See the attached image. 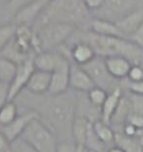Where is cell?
Segmentation results:
<instances>
[{
  "label": "cell",
  "mask_w": 143,
  "mask_h": 152,
  "mask_svg": "<svg viewBox=\"0 0 143 152\" xmlns=\"http://www.w3.org/2000/svg\"><path fill=\"white\" fill-rule=\"evenodd\" d=\"M39 95L40 100L31 109L54 132L59 140L72 138V128L77 114V95L70 94L68 91L59 95L47 93L45 97Z\"/></svg>",
  "instance_id": "obj_1"
},
{
  "label": "cell",
  "mask_w": 143,
  "mask_h": 152,
  "mask_svg": "<svg viewBox=\"0 0 143 152\" xmlns=\"http://www.w3.org/2000/svg\"><path fill=\"white\" fill-rule=\"evenodd\" d=\"M92 18L82 0H50L32 28L58 22L74 25L77 28L88 27L89 30Z\"/></svg>",
  "instance_id": "obj_2"
},
{
  "label": "cell",
  "mask_w": 143,
  "mask_h": 152,
  "mask_svg": "<svg viewBox=\"0 0 143 152\" xmlns=\"http://www.w3.org/2000/svg\"><path fill=\"white\" fill-rule=\"evenodd\" d=\"M21 137L37 152H56L59 141L54 132L39 117L32 120Z\"/></svg>",
  "instance_id": "obj_3"
},
{
  "label": "cell",
  "mask_w": 143,
  "mask_h": 152,
  "mask_svg": "<svg viewBox=\"0 0 143 152\" xmlns=\"http://www.w3.org/2000/svg\"><path fill=\"white\" fill-rule=\"evenodd\" d=\"M77 27L67 23H49L37 28H34L39 39L41 51L56 50L68 42L77 31Z\"/></svg>",
  "instance_id": "obj_4"
},
{
  "label": "cell",
  "mask_w": 143,
  "mask_h": 152,
  "mask_svg": "<svg viewBox=\"0 0 143 152\" xmlns=\"http://www.w3.org/2000/svg\"><path fill=\"white\" fill-rule=\"evenodd\" d=\"M141 6H143V0H105L102 7L94 12V17L116 23Z\"/></svg>",
  "instance_id": "obj_5"
},
{
  "label": "cell",
  "mask_w": 143,
  "mask_h": 152,
  "mask_svg": "<svg viewBox=\"0 0 143 152\" xmlns=\"http://www.w3.org/2000/svg\"><path fill=\"white\" fill-rule=\"evenodd\" d=\"M82 67L88 73L96 86L102 87L108 92L119 86L118 80L114 79L107 70L105 59L103 57L96 56L89 63Z\"/></svg>",
  "instance_id": "obj_6"
},
{
  "label": "cell",
  "mask_w": 143,
  "mask_h": 152,
  "mask_svg": "<svg viewBox=\"0 0 143 152\" xmlns=\"http://www.w3.org/2000/svg\"><path fill=\"white\" fill-rule=\"evenodd\" d=\"M50 0H34L28 5L24 6L15 13L11 22L16 26L25 25L34 27L35 22L39 18Z\"/></svg>",
  "instance_id": "obj_7"
},
{
  "label": "cell",
  "mask_w": 143,
  "mask_h": 152,
  "mask_svg": "<svg viewBox=\"0 0 143 152\" xmlns=\"http://www.w3.org/2000/svg\"><path fill=\"white\" fill-rule=\"evenodd\" d=\"M34 57L28 58L25 62L18 65L16 75L9 85V100H15L25 90L31 74L35 70Z\"/></svg>",
  "instance_id": "obj_8"
},
{
  "label": "cell",
  "mask_w": 143,
  "mask_h": 152,
  "mask_svg": "<svg viewBox=\"0 0 143 152\" xmlns=\"http://www.w3.org/2000/svg\"><path fill=\"white\" fill-rule=\"evenodd\" d=\"M66 60H70L59 50H43L34 55V65L36 70L52 73Z\"/></svg>",
  "instance_id": "obj_9"
},
{
  "label": "cell",
  "mask_w": 143,
  "mask_h": 152,
  "mask_svg": "<svg viewBox=\"0 0 143 152\" xmlns=\"http://www.w3.org/2000/svg\"><path fill=\"white\" fill-rule=\"evenodd\" d=\"M71 63V60H66L54 72L51 73V82L48 94L59 95L70 90Z\"/></svg>",
  "instance_id": "obj_10"
},
{
  "label": "cell",
  "mask_w": 143,
  "mask_h": 152,
  "mask_svg": "<svg viewBox=\"0 0 143 152\" xmlns=\"http://www.w3.org/2000/svg\"><path fill=\"white\" fill-rule=\"evenodd\" d=\"M39 116L34 110L28 109L23 114H19L18 117L13 121L11 124H9L5 127H0L3 134L6 135L11 142L14 141L17 138L21 137L23 132L27 129V127L30 125V123L34 120L35 118H38Z\"/></svg>",
  "instance_id": "obj_11"
},
{
  "label": "cell",
  "mask_w": 143,
  "mask_h": 152,
  "mask_svg": "<svg viewBox=\"0 0 143 152\" xmlns=\"http://www.w3.org/2000/svg\"><path fill=\"white\" fill-rule=\"evenodd\" d=\"M95 86L88 73L82 66L72 62L70 68V88L76 92L87 93Z\"/></svg>",
  "instance_id": "obj_12"
},
{
  "label": "cell",
  "mask_w": 143,
  "mask_h": 152,
  "mask_svg": "<svg viewBox=\"0 0 143 152\" xmlns=\"http://www.w3.org/2000/svg\"><path fill=\"white\" fill-rule=\"evenodd\" d=\"M66 45L70 48L71 62L79 66L86 65L97 56L92 45L85 41H77L70 45Z\"/></svg>",
  "instance_id": "obj_13"
},
{
  "label": "cell",
  "mask_w": 143,
  "mask_h": 152,
  "mask_svg": "<svg viewBox=\"0 0 143 152\" xmlns=\"http://www.w3.org/2000/svg\"><path fill=\"white\" fill-rule=\"evenodd\" d=\"M143 24V6L128 15L123 16L116 22V25L125 38H128L141 27Z\"/></svg>",
  "instance_id": "obj_14"
},
{
  "label": "cell",
  "mask_w": 143,
  "mask_h": 152,
  "mask_svg": "<svg viewBox=\"0 0 143 152\" xmlns=\"http://www.w3.org/2000/svg\"><path fill=\"white\" fill-rule=\"evenodd\" d=\"M50 82L51 73L35 69L31 74L25 90L34 95L47 94L50 87Z\"/></svg>",
  "instance_id": "obj_15"
},
{
  "label": "cell",
  "mask_w": 143,
  "mask_h": 152,
  "mask_svg": "<svg viewBox=\"0 0 143 152\" xmlns=\"http://www.w3.org/2000/svg\"><path fill=\"white\" fill-rule=\"evenodd\" d=\"M123 95V88L120 86H117L116 88H114L112 91L108 93V96H107L105 102L103 103L101 109H100V120L101 121L110 125L111 120L113 116L115 115L116 110L118 108Z\"/></svg>",
  "instance_id": "obj_16"
},
{
  "label": "cell",
  "mask_w": 143,
  "mask_h": 152,
  "mask_svg": "<svg viewBox=\"0 0 143 152\" xmlns=\"http://www.w3.org/2000/svg\"><path fill=\"white\" fill-rule=\"evenodd\" d=\"M107 70L114 79L122 80L126 79L132 63L123 56H110L104 58Z\"/></svg>",
  "instance_id": "obj_17"
},
{
  "label": "cell",
  "mask_w": 143,
  "mask_h": 152,
  "mask_svg": "<svg viewBox=\"0 0 143 152\" xmlns=\"http://www.w3.org/2000/svg\"><path fill=\"white\" fill-rule=\"evenodd\" d=\"M89 30L94 34L104 35V37H123L118 27H117L116 23L106 20V19L96 18V17L92 18L89 25Z\"/></svg>",
  "instance_id": "obj_18"
},
{
  "label": "cell",
  "mask_w": 143,
  "mask_h": 152,
  "mask_svg": "<svg viewBox=\"0 0 143 152\" xmlns=\"http://www.w3.org/2000/svg\"><path fill=\"white\" fill-rule=\"evenodd\" d=\"M114 143L125 152H143V143L139 137H128L123 132H116Z\"/></svg>",
  "instance_id": "obj_19"
},
{
  "label": "cell",
  "mask_w": 143,
  "mask_h": 152,
  "mask_svg": "<svg viewBox=\"0 0 143 152\" xmlns=\"http://www.w3.org/2000/svg\"><path fill=\"white\" fill-rule=\"evenodd\" d=\"M93 130L96 135L104 144L109 145L115 142V130L109 124H106L101 120H96L93 122Z\"/></svg>",
  "instance_id": "obj_20"
},
{
  "label": "cell",
  "mask_w": 143,
  "mask_h": 152,
  "mask_svg": "<svg viewBox=\"0 0 143 152\" xmlns=\"http://www.w3.org/2000/svg\"><path fill=\"white\" fill-rule=\"evenodd\" d=\"M19 115V107L15 100H8L0 108V127H5L14 121Z\"/></svg>",
  "instance_id": "obj_21"
},
{
  "label": "cell",
  "mask_w": 143,
  "mask_h": 152,
  "mask_svg": "<svg viewBox=\"0 0 143 152\" xmlns=\"http://www.w3.org/2000/svg\"><path fill=\"white\" fill-rule=\"evenodd\" d=\"M18 69V64L0 56V82L10 85Z\"/></svg>",
  "instance_id": "obj_22"
},
{
  "label": "cell",
  "mask_w": 143,
  "mask_h": 152,
  "mask_svg": "<svg viewBox=\"0 0 143 152\" xmlns=\"http://www.w3.org/2000/svg\"><path fill=\"white\" fill-rule=\"evenodd\" d=\"M84 149L88 152H105L106 145L96 135L93 130V122L90 123L84 142Z\"/></svg>",
  "instance_id": "obj_23"
},
{
  "label": "cell",
  "mask_w": 143,
  "mask_h": 152,
  "mask_svg": "<svg viewBox=\"0 0 143 152\" xmlns=\"http://www.w3.org/2000/svg\"><path fill=\"white\" fill-rule=\"evenodd\" d=\"M16 30L17 26L12 22L0 24V52L15 37Z\"/></svg>",
  "instance_id": "obj_24"
},
{
  "label": "cell",
  "mask_w": 143,
  "mask_h": 152,
  "mask_svg": "<svg viewBox=\"0 0 143 152\" xmlns=\"http://www.w3.org/2000/svg\"><path fill=\"white\" fill-rule=\"evenodd\" d=\"M108 93L109 92L102 88V87L94 86L91 90H89L86 93V97L93 107L97 109H101V106L105 102L107 96H108Z\"/></svg>",
  "instance_id": "obj_25"
},
{
  "label": "cell",
  "mask_w": 143,
  "mask_h": 152,
  "mask_svg": "<svg viewBox=\"0 0 143 152\" xmlns=\"http://www.w3.org/2000/svg\"><path fill=\"white\" fill-rule=\"evenodd\" d=\"M34 0H8L5 3L4 7L6 12L11 16V18L13 17V15L17 12L19 9H21L24 6L28 5V3H31Z\"/></svg>",
  "instance_id": "obj_26"
},
{
  "label": "cell",
  "mask_w": 143,
  "mask_h": 152,
  "mask_svg": "<svg viewBox=\"0 0 143 152\" xmlns=\"http://www.w3.org/2000/svg\"><path fill=\"white\" fill-rule=\"evenodd\" d=\"M11 152H37L27 141L19 137L11 143Z\"/></svg>",
  "instance_id": "obj_27"
},
{
  "label": "cell",
  "mask_w": 143,
  "mask_h": 152,
  "mask_svg": "<svg viewBox=\"0 0 143 152\" xmlns=\"http://www.w3.org/2000/svg\"><path fill=\"white\" fill-rule=\"evenodd\" d=\"M128 82H141L143 80V67L140 64H132L126 77Z\"/></svg>",
  "instance_id": "obj_28"
},
{
  "label": "cell",
  "mask_w": 143,
  "mask_h": 152,
  "mask_svg": "<svg viewBox=\"0 0 143 152\" xmlns=\"http://www.w3.org/2000/svg\"><path fill=\"white\" fill-rule=\"evenodd\" d=\"M128 98H129V101H131L132 113L143 115V95H137V94L129 93Z\"/></svg>",
  "instance_id": "obj_29"
},
{
  "label": "cell",
  "mask_w": 143,
  "mask_h": 152,
  "mask_svg": "<svg viewBox=\"0 0 143 152\" xmlns=\"http://www.w3.org/2000/svg\"><path fill=\"white\" fill-rule=\"evenodd\" d=\"M56 152H77V146L73 138L58 141Z\"/></svg>",
  "instance_id": "obj_30"
},
{
  "label": "cell",
  "mask_w": 143,
  "mask_h": 152,
  "mask_svg": "<svg viewBox=\"0 0 143 152\" xmlns=\"http://www.w3.org/2000/svg\"><path fill=\"white\" fill-rule=\"evenodd\" d=\"M125 123H129L138 130L143 131V115L136 114V113H131L126 119Z\"/></svg>",
  "instance_id": "obj_31"
},
{
  "label": "cell",
  "mask_w": 143,
  "mask_h": 152,
  "mask_svg": "<svg viewBox=\"0 0 143 152\" xmlns=\"http://www.w3.org/2000/svg\"><path fill=\"white\" fill-rule=\"evenodd\" d=\"M126 88H128L129 93L143 95V80L141 82H128V80Z\"/></svg>",
  "instance_id": "obj_32"
},
{
  "label": "cell",
  "mask_w": 143,
  "mask_h": 152,
  "mask_svg": "<svg viewBox=\"0 0 143 152\" xmlns=\"http://www.w3.org/2000/svg\"><path fill=\"white\" fill-rule=\"evenodd\" d=\"M85 8L90 13H94L102 7L105 0H82Z\"/></svg>",
  "instance_id": "obj_33"
},
{
  "label": "cell",
  "mask_w": 143,
  "mask_h": 152,
  "mask_svg": "<svg viewBox=\"0 0 143 152\" xmlns=\"http://www.w3.org/2000/svg\"><path fill=\"white\" fill-rule=\"evenodd\" d=\"M128 39L132 41L133 43L136 44L137 46H139V47L143 49V24L134 34H133L132 35H131V37L128 38Z\"/></svg>",
  "instance_id": "obj_34"
},
{
  "label": "cell",
  "mask_w": 143,
  "mask_h": 152,
  "mask_svg": "<svg viewBox=\"0 0 143 152\" xmlns=\"http://www.w3.org/2000/svg\"><path fill=\"white\" fill-rule=\"evenodd\" d=\"M9 100V85L0 82V108Z\"/></svg>",
  "instance_id": "obj_35"
},
{
  "label": "cell",
  "mask_w": 143,
  "mask_h": 152,
  "mask_svg": "<svg viewBox=\"0 0 143 152\" xmlns=\"http://www.w3.org/2000/svg\"><path fill=\"white\" fill-rule=\"evenodd\" d=\"M11 143L0 129V152H11Z\"/></svg>",
  "instance_id": "obj_36"
},
{
  "label": "cell",
  "mask_w": 143,
  "mask_h": 152,
  "mask_svg": "<svg viewBox=\"0 0 143 152\" xmlns=\"http://www.w3.org/2000/svg\"><path fill=\"white\" fill-rule=\"evenodd\" d=\"M107 152H125L123 149H122L121 147L117 146V145H114V146L110 147L108 150H107Z\"/></svg>",
  "instance_id": "obj_37"
},
{
  "label": "cell",
  "mask_w": 143,
  "mask_h": 152,
  "mask_svg": "<svg viewBox=\"0 0 143 152\" xmlns=\"http://www.w3.org/2000/svg\"><path fill=\"white\" fill-rule=\"evenodd\" d=\"M141 137V140H142V143H143V135H142V137Z\"/></svg>",
  "instance_id": "obj_38"
},
{
  "label": "cell",
  "mask_w": 143,
  "mask_h": 152,
  "mask_svg": "<svg viewBox=\"0 0 143 152\" xmlns=\"http://www.w3.org/2000/svg\"><path fill=\"white\" fill-rule=\"evenodd\" d=\"M140 65H141V66H142V67H143V62H142V63H141V64H140Z\"/></svg>",
  "instance_id": "obj_39"
},
{
  "label": "cell",
  "mask_w": 143,
  "mask_h": 152,
  "mask_svg": "<svg viewBox=\"0 0 143 152\" xmlns=\"http://www.w3.org/2000/svg\"><path fill=\"white\" fill-rule=\"evenodd\" d=\"M7 1H8V0H7Z\"/></svg>",
  "instance_id": "obj_40"
}]
</instances>
